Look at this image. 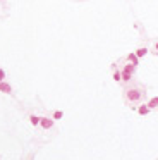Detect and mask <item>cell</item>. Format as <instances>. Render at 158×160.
I'll use <instances>...</instances> for the list:
<instances>
[{
  "instance_id": "4fadbf2b",
  "label": "cell",
  "mask_w": 158,
  "mask_h": 160,
  "mask_svg": "<svg viewBox=\"0 0 158 160\" xmlns=\"http://www.w3.org/2000/svg\"><path fill=\"white\" fill-rule=\"evenodd\" d=\"M5 78H7V74H5V71L0 67V81H5Z\"/></svg>"
},
{
  "instance_id": "7a4b0ae2",
  "label": "cell",
  "mask_w": 158,
  "mask_h": 160,
  "mask_svg": "<svg viewBox=\"0 0 158 160\" xmlns=\"http://www.w3.org/2000/svg\"><path fill=\"white\" fill-rule=\"evenodd\" d=\"M53 124H55V121L52 119V117H41V119H40V127H43L45 131L52 129Z\"/></svg>"
},
{
  "instance_id": "30bf717a",
  "label": "cell",
  "mask_w": 158,
  "mask_h": 160,
  "mask_svg": "<svg viewBox=\"0 0 158 160\" xmlns=\"http://www.w3.org/2000/svg\"><path fill=\"white\" fill-rule=\"evenodd\" d=\"M40 119H41V117L36 116V114H31V116H29V122L33 124V126H40Z\"/></svg>"
},
{
  "instance_id": "52a82bcc",
  "label": "cell",
  "mask_w": 158,
  "mask_h": 160,
  "mask_svg": "<svg viewBox=\"0 0 158 160\" xmlns=\"http://www.w3.org/2000/svg\"><path fill=\"white\" fill-rule=\"evenodd\" d=\"M134 53L138 55V59H143V57H146L148 53H150V48H148V47H139V48L134 50Z\"/></svg>"
},
{
  "instance_id": "8fae6325",
  "label": "cell",
  "mask_w": 158,
  "mask_h": 160,
  "mask_svg": "<svg viewBox=\"0 0 158 160\" xmlns=\"http://www.w3.org/2000/svg\"><path fill=\"white\" fill-rule=\"evenodd\" d=\"M62 117H64V112L62 110H55L53 114H52V119H53V121H60Z\"/></svg>"
},
{
  "instance_id": "2e32d148",
  "label": "cell",
  "mask_w": 158,
  "mask_h": 160,
  "mask_svg": "<svg viewBox=\"0 0 158 160\" xmlns=\"http://www.w3.org/2000/svg\"><path fill=\"white\" fill-rule=\"evenodd\" d=\"M0 83H2V81H0Z\"/></svg>"
},
{
  "instance_id": "8992f818",
  "label": "cell",
  "mask_w": 158,
  "mask_h": 160,
  "mask_svg": "<svg viewBox=\"0 0 158 160\" xmlns=\"http://www.w3.org/2000/svg\"><path fill=\"white\" fill-rule=\"evenodd\" d=\"M0 93H5V95H11L12 93V86L9 85L7 81H2L0 83Z\"/></svg>"
},
{
  "instance_id": "5b68a950",
  "label": "cell",
  "mask_w": 158,
  "mask_h": 160,
  "mask_svg": "<svg viewBox=\"0 0 158 160\" xmlns=\"http://www.w3.org/2000/svg\"><path fill=\"white\" fill-rule=\"evenodd\" d=\"M125 60H127L129 64H133V66H139V59H138V55L134 52H131V53H127V57H125Z\"/></svg>"
},
{
  "instance_id": "6da1fadb",
  "label": "cell",
  "mask_w": 158,
  "mask_h": 160,
  "mask_svg": "<svg viewBox=\"0 0 158 160\" xmlns=\"http://www.w3.org/2000/svg\"><path fill=\"white\" fill-rule=\"evenodd\" d=\"M144 91L141 86H125L124 88V98H125V102L129 103V107L131 105H136V103H139L141 100L144 98Z\"/></svg>"
},
{
  "instance_id": "7c38bea8",
  "label": "cell",
  "mask_w": 158,
  "mask_h": 160,
  "mask_svg": "<svg viewBox=\"0 0 158 160\" xmlns=\"http://www.w3.org/2000/svg\"><path fill=\"white\" fill-rule=\"evenodd\" d=\"M122 69H125V71H129V72H133V74H134V72H136V66H133V64H124V67H122Z\"/></svg>"
},
{
  "instance_id": "3957f363",
  "label": "cell",
  "mask_w": 158,
  "mask_h": 160,
  "mask_svg": "<svg viewBox=\"0 0 158 160\" xmlns=\"http://www.w3.org/2000/svg\"><path fill=\"white\" fill-rule=\"evenodd\" d=\"M120 72H122V81H120V83H124V85H129V83H133V78H134L133 72L125 71V69H122Z\"/></svg>"
},
{
  "instance_id": "9c48e42d",
  "label": "cell",
  "mask_w": 158,
  "mask_h": 160,
  "mask_svg": "<svg viewBox=\"0 0 158 160\" xmlns=\"http://www.w3.org/2000/svg\"><path fill=\"white\" fill-rule=\"evenodd\" d=\"M146 105L151 108V110H155V108H158V97H151L150 100L146 102Z\"/></svg>"
},
{
  "instance_id": "9a60e30c",
  "label": "cell",
  "mask_w": 158,
  "mask_h": 160,
  "mask_svg": "<svg viewBox=\"0 0 158 160\" xmlns=\"http://www.w3.org/2000/svg\"><path fill=\"white\" fill-rule=\"evenodd\" d=\"M0 2H4V0H0Z\"/></svg>"
},
{
  "instance_id": "277c9868",
  "label": "cell",
  "mask_w": 158,
  "mask_h": 160,
  "mask_svg": "<svg viewBox=\"0 0 158 160\" xmlns=\"http://www.w3.org/2000/svg\"><path fill=\"white\" fill-rule=\"evenodd\" d=\"M136 112H138V114H139V116H141V117H146V116H148V114H150V112H151V108H150V107H148V105H146V103H141V105H138V108H136Z\"/></svg>"
},
{
  "instance_id": "ba28073f",
  "label": "cell",
  "mask_w": 158,
  "mask_h": 160,
  "mask_svg": "<svg viewBox=\"0 0 158 160\" xmlns=\"http://www.w3.org/2000/svg\"><path fill=\"white\" fill-rule=\"evenodd\" d=\"M112 79H114L115 83H120V81H122V72L119 71L115 66H114V72H112Z\"/></svg>"
},
{
  "instance_id": "5bb4252c",
  "label": "cell",
  "mask_w": 158,
  "mask_h": 160,
  "mask_svg": "<svg viewBox=\"0 0 158 160\" xmlns=\"http://www.w3.org/2000/svg\"><path fill=\"white\" fill-rule=\"evenodd\" d=\"M153 53H156V55H158V41L155 43V47H153Z\"/></svg>"
}]
</instances>
